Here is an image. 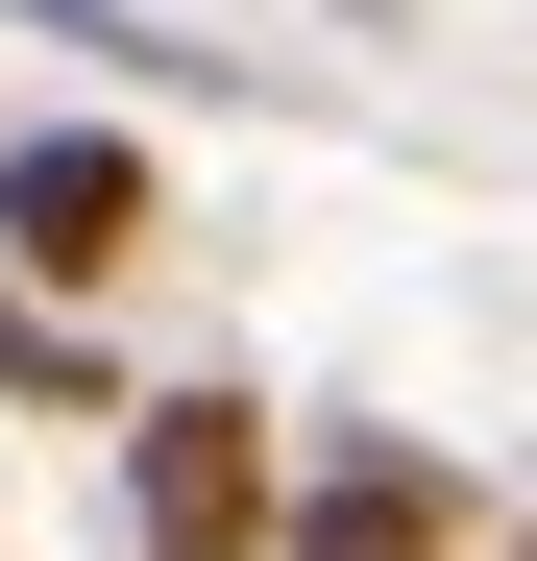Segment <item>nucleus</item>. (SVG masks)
Listing matches in <instances>:
<instances>
[{"mask_svg":"<svg viewBox=\"0 0 537 561\" xmlns=\"http://www.w3.org/2000/svg\"><path fill=\"white\" fill-rule=\"evenodd\" d=\"M123 561H268V489H294V415L244 391V366H196V391H123Z\"/></svg>","mask_w":537,"mask_h":561,"instance_id":"obj_1","label":"nucleus"},{"mask_svg":"<svg viewBox=\"0 0 537 561\" xmlns=\"http://www.w3.org/2000/svg\"><path fill=\"white\" fill-rule=\"evenodd\" d=\"M147 244H171L147 123H0V268H25V294H123Z\"/></svg>","mask_w":537,"mask_h":561,"instance_id":"obj_2","label":"nucleus"},{"mask_svg":"<svg viewBox=\"0 0 537 561\" xmlns=\"http://www.w3.org/2000/svg\"><path fill=\"white\" fill-rule=\"evenodd\" d=\"M489 489H465V439H318L294 489H268V561H465Z\"/></svg>","mask_w":537,"mask_h":561,"instance_id":"obj_3","label":"nucleus"},{"mask_svg":"<svg viewBox=\"0 0 537 561\" xmlns=\"http://www.w3.org/2000/svg\"><path fill=\"white\" fill-rule=\"evenodd\" d=\"M25 49H73V73H123V99H294L268 49H220V25H171V0H0Z\"/></svg>","mask_w":537,"mask_h":561,"instance_id":"obj_4","label":"nucleus"},{"mask_svg":"<svg viewBox=\"0 0 537 561\" xmlns=\"http://www.w3.org/2000/svg\"><path fill=\"white\" fill-rule=\"evenodd\" d=\"M0 415H123L99 318H73V294H25V268H0Z\"/></svg>","mask_w":537,"mask_h":561,"instance_id":"obj_5","label":"nucleus"}]
</instances>
